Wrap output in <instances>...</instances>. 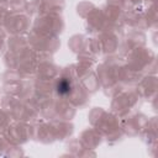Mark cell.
Segmentation results:
<instances>
[{
    "instance_id": "cell-1",
    "label": "cell",
    "mask_w": 158,
    "mask_h": 158,
    "mask_svg": "<svg viewBox=\"0 0 158 158\" xmlns=\"http://www.w3.org/2000/svg\"><path fill=\"white\" fill-rule=\"evenodd\" d=\"M57 90H58V93H59L60 95H67V94H69L70 90H72V84H70V81H69L68 79H62V80H59L58 84H57Z\"/></svg>"
}]
</instances>
